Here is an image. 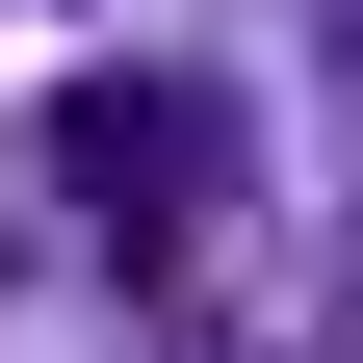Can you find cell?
I'll return each instance as SVG.
<instances>
[{"label": "cell", "mask_w": 363, "mask_h": 363, "mask_svg": "<svg viewBox=\"0 0 363 363\" xmlns=\"http://www.w3.org/2000/svg\"><path fill=\"white\" fill-rule=\"evenodd\" d=\"M52 182H78V259L182 286V259H208V208H234V104H208V78H104V104L52 130Z\"/></svg>", "instance_id": "6da1fadb"}]
</instances>
